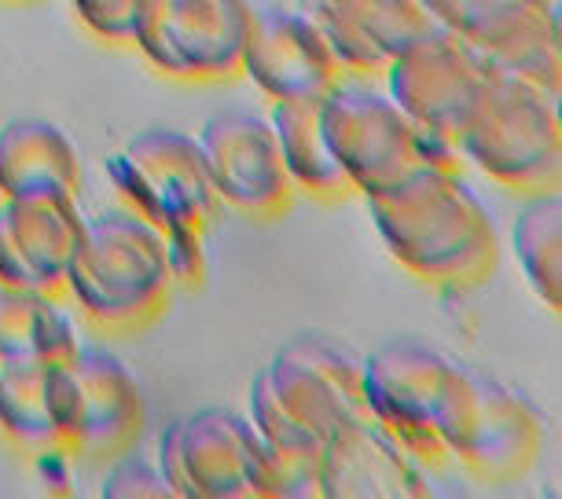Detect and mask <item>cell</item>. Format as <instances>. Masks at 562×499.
<instances>
[{"label": "cell", "mask_w": 562, "mask_h": 499, "mask_svg": "<svg viewBox=\"0 0 562 499\" xmlns=\"http://www.w3.org/2000/svg\"><path fill=\"white\" fill-rule=\"evenodd\" d=\"M390 258L438 291H474L501 269V231L490 206L456 169H416L368 199Z\"/></svg>", "instance_id": "1"}, {"label": "cell", "mask_w": 562, "mask_h": 499, "mask_svg": "<svg viewBox=\"0 0 562 499\" xmlns=\"http://www.w3.org/2000/svg\"><path fill=\"white\" fill-rule=\"evenodd\" d=\"M173 291L162 231L151 220L125 206L89 217L67 275V294L92 331L111 338L140 334L162 320Z\"/></svg>", "instance_id": "2"}, {"label": "cell", "mask_w": 562, "mask_h": 499, "mask_svg": "<svg viewBox=\"0 0 562 499\" xmlns=\"http://www.w3.org/2000/svg\"><path fill=\"white\" fill-rule=\"evenodd\" d=\"M463 162L518 195L559 191L562 118L559 95L493 67L479 107L460 136Z\"/></svg>", "instance_id": "3"}, {"label": "cell", "mask_w": 562, "mask_h": 499, "mask_svg": "<svg viewBox=\"0 0 562 499\" xmlns=\"http://www.w3.org/2000/svg\"><path fill=\"white\" fill-rule=\"evenodd\" d=\"M321 125L357 195H383L416 169H463L456 147L423 133L386 92L338 81L321 95Z\"/></svg>", "instance_id": "4"}, {"label": "cell", "mask_w": 562, "mask_h": 499, "mask_svg": "<svg viewBox=\"0 0 562 499\" xmlns=\"http://www.w3.org/2000/svg\"><path fill=\"white\" fill-rule=\"evenodd\" d=\"M158 470L173 499H283L280 470L250 416L199 408L158 438Z\"/></svg>", "instance_id": "5"}, {"label": "cell", "mask_w": 562, "mask_h": 499, "mask_svg": "<svg viewBox=\"0 0 562 499\" xmlns=\"http://www.w3.org/2000/svg\"><path fill=\"white\" fill-rule=\"evenodd\" d=\"M463 360L423 338H390L364 356V397L371 419L416 460L423 470L445 466V411L463 378Z\"/></svg>", "instance_id": "6"}, {"label": "cell", "mask_w": 562, "mask_h": 499, "mask_svg": "<svg viewBox=\"0 0 562 499\" xmlns=\"http://www.w3.org/2000/svg\"><path fill=\"white\" fill-rule=\"evenodd\" d=\"M441 438L467 477L479 485H515L540 460L544 416L512 382L467 364L445 411Z\"/></svg>", "instance_id": "7"}, {"label": "cell", "mask_w": 562, "mask_h": 499, "mask_svg": "<svg viewBox=\"0 0 562 499\" xmlns=\"http://www.w3.org/2000/svg\"><path fill=\"white\" fill-rule=\"evenodd\" d=\"M108 180L122 206L151 220L158 231H210L221 217V195L210 177L199 136L180 129H144L108 162Z\"/></svg>", "instance_id": "8"}, {"label": "cell", "mask_w": 562, "mask_h": 499, "mask_svg": "<svg viewBox=\"0 0 562 499\" xmlns=\"http://www.w3.org/2000/svg\"><path fill=\"white\" fill-rule=\"evenodd\" d=\"M493 63L452 30L434 26L386 63V95L434 140L460 151V136L479 107Z\"/></svg>", "instance_id": "9"}, {"label": "cell", "mask_w": 562, "mask_h": 499, "mask_svg": "<svg viewBox=\"0 0 562 499\" xmlns=\"http://www.w3.org/2000/svg\"><path fill=\"white\" fill-rule=\"evenodd\" d=\"M250 0H144L133 45L166 78L228 81L239 73Z\"/></svg>", "instance_id": "10"}, {"label": "cell", "mask_w": 562, "mask_h": 499, "mask_svg": "<svg viewBox=\"0 0 562 499\" xmlns=\"http://www.w3.org/2000/svg\"><path fill=\"white\" fill-rule=\"evenodd\" d=\"M283 411L324 441L346 422L371 419L364 397V356L331 334H299L261 367Z\"/></svg>", "instance_id": "11"}, {"label": "cell", "mask_w": 562, "mask_h": 499, "mask_svg": "<svg viewBox=\"0 0 562 499\" xmlns=\"http://www.w3.org/2000/svg\"><path fill=\"white\" fill-rule=\"evenodd\" d=\"M438 26L452 30L482 59L507 73L562 92V37L555 4L529 0H427Z\"/></svg>", "instance_id": "12"}, {"label": "cell", "mask_w": 562, "mask_h": 499, "mask_svg": "<svg viewBox=\"0 0 562 499\" xmlns=\"http://www.w3.org/2000/svg\"><path fill=\"white\" fill-rule=\"evenodd\" d=\"M221 206L250 220H280L294 206V180L283 166L272 122L258 111H217L199 129Z\"/></svg>", "instance_id": "13"}, {"label": "cell", "mask_w": 562, "mask_h": 499, "mask_svg": "<svg viewBox=\"0 0 562 499\" xmlns=\"http://www.w3.org/2000/svg\"><path fill=\"white\" fill-rule=\"evenodd\" d=\"M89 217L70 191H34L0 203V286L67 294Z\"/></svg>", "instance_id": "14"}, {"label": "cell", "mask_w": 562, "mask_h": 499, "mask_svg": "<svg viewBox=\"0 0 562 499\" xmlns=\"http://www.w3.org/2000/svg\"><path fill=\"white\" fill-rule=\"evenodd\" d=\"M239 73H247L272 103L321 100L346 78L302 8H254Z\"/></svg>", "instance_id": "15"}, {"label": "cell", "mask_w": 562, "mask_h": 499, "mask_svg": "<svg viewBox=\"0 0 562 499\" xmlns=\"http://www.w3.org/2000/svg\"><path fill=\"white\" fill-rule=\"evenodd\" d=\"M78 382V444L74 460L108 466L136 449L147 427V397L136 371L103 345H78L70 356Z\"/></svg>", "instance_id": "16"}, {"label": "cell", "mask_w": 562, "mask_h": 499, "mask_svg": "<svg viewBox=\"0 0 562 499\" xmlns=\"http://www.w3.org/2000/svg\"><path fill=\"white\" fill-rule=\"evenodd\" d=\"M0 438L23 455H67L78 444V382L70 360L0 364Z\"/></svg>", "instance_id": "17"}, {"label": "cell", "mask_w": 562, "mask_h": 499, "mask_svg": "<svg viewBox=\"0 0 562 499\" xmlns=\"http://www.w3.org/2000/svg\"><path fill=\"white\" fill-rule=\"evenodd\" d=\"M302 12L324 34L342 73H383L412 41L430 34L438 19L427 0H302Z\"/></svg>", "instance_id": "18"}, {"label": "cell", "mask_w": 562, "mask_h": 499, "mask_svg": "<svg viewBox=\"0 0 562 499\" xmlns=\"http://www.w3.org/2000/svg\"><path fill=\"white\" fill-rule=\"evenodd\" d=\"M321 492L324 499H423L430 485L427 470L375 419H357L324 444Z\"/></svg>", "instance_id": "19"}, {"label": "cell", "mask_w": 562, "mask_h": 499, "mask_svg": "<svg viewBox=\"0 0 562 499\" xmlns=\"http://www.w3.org/2000/svg\"><path fill=\"white\" fill-rule=\"evenodd\" d=\"M34 191H81V155L63 125L12 118L0 125V199Z\"/></svg>", "instance_id": "20"}, {"label": "cell", "mask_w": 562, "mask_h": 499, "mask_svg": "<svg viewBox=\"0 0 562 499\" xmlns=\"http://www.w3.org/2000/svg\"><path fill=\"white\" fill-rule=\"evenodd\" d=\"M269 122L280 140V155L294 180V191L321 199V203H342V199L357 195L324 136L321 100H280L272 103Z\"/></svg>", "instance_id": "21"}, {"label": "cell", "mask_w": 562, "mask_h": 499, "mask_svg": "<svg viewBox=\"0 0 562 499\" xmlns=\"http://www.w3.org/2000/svg\"><path fill=\"white\" fill-rule=\"evenodd\" d=\"M78 345V324L56 294L0 286V364H23V360L67 364Z\"/></svg>", "instance_id": "22"}, {"label": "cell", "mask_w": 562, "mask_h": 499, "mask_svg": "<svg viewBox=\"0 0 562 499\" xmlns=\"http://www.w3.org/2000/svg\"><path fill=\"white\" fill-rule=\"evenodd\" d=\"M515 261L522 269L529 291L548 305L551 313H562V199L559 191L529 195V203L518 209L512 225Z\"/></svg>", "instance_id": "23"}, {"label": "cell", "mask_w": 562, "mask_h": 499, "mask_svg": "<svg viewBox=\"0 0 562 499\" xmlns=\"http://www.w3.org/2000/svg\"><path fill=\"white\" fill-rule=\"evenodd\" d=\"M111 470L103 477L100 496L103 499H173V488L166 485L158 463H147L140 455H122L108 463Z\"/></svg>", "instance_id": "24"}, {"label": "cell", "mask_w": 562, "mask_h": 499, "mask_svg": "<svg viewBox=\"0 0 562 499\" xmlns=\"http://www.w3.org/2000/svg\"><path fill=\"white\" fill-rule=\"evenodd\" d=\"M85 26L108 45H133L144 0H70Z\"/></svg>", "instance_id": "25"}, {"label": "cell", "mask_w": 562, "mask_h": 499, "mask_svg": "<svg viewBox=\"0 0 562 499\" xmlns=\"http://www.w3.org/2000/svg\"><path fill=\"white\" fill-rule=\"evenodd\" d=\"M162 247H166V264L173 275V286L195 291L206 283V231L199 228H169L162 231Z\"/></svg>", "instance_id": "26"}, {"label": "cell", "mask_w": 562, "mask_h": 499, "mask_svg": "<svg viewBox=\"0 0 562 499\" xmlns=\"http://www.w3.org/2000/svg\"><path fill=\"white\" fill-rule=\"evenodd\" d=\"M529 4H551V0H529Z\"/></svg>", "instance_id": "27"}]
</instances>
